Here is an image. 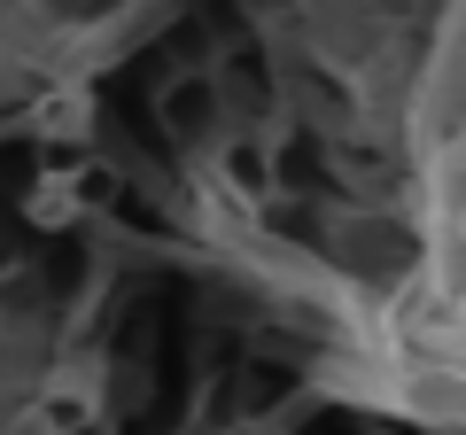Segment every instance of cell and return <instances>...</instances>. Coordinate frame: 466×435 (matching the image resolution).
<instances>
[{"label":"cell","instance_id":"1","mask_svg":"<svg viewBox=\"0 0 466 435\" xmlns=\"http://www.w3.org/2000/svg\"><path fill=\"white\" fill-rule=\"evenodd\" d=\"M210 78H218V94H226V117L233 125H249V133H265L272 117H280V101H288V86H280V63H272L257 39H241V47H226L210 63Z\"/></svg>","mask_w":466,"mask_h":435},{"label":"cell","instance_id":"2","mask_svg":"<svg viewBox=\"0 0 466 435\" xmlns=\"http://www.w3.org/2000/svg\"><path fill=\"white\" fill-rule=\"evenodd\" d=\"M156 125H164V140L171 148H187V156H210L218 140H226V94H218V78L210 70H187V78H171L164 94H156Z\"/></svg>","mask_w":466,"mask_h":435},{"label":"cell","instance_id":"3","mask_svg":"<svg viewBox=\"0 0 466 435\" xmlns=\"http://www.w3.org/2000/svg\"><path fill=\"white\" fill-rule=\"evenodd\" d=\"M218 187H226L241 210H265L280 195V164H272V133H249V125H226V140L210 148Z\"/></svg>","mask_w":466,"mask_h":435},{"label":"cell","instance_id":"4","mask_svg":"<svg viewBox=\"0 0 466 435\" xmlns=\"http://www.w3.org/2000/svg\"><path fill=\"white\" fill-rule=\"evenodd\" d=\"M70 202H78V210H109L116 202V179L101 164H86V156H70Z\"/></svg>","mask_w":466,"mask_h":435},{"label":"cell","instance_id":"5","mask_svg":"<svg viewBox=\"0 0 466 435\" xmlns=\"http://www.w3.org/2000/svg\"><path fill=\"white\" fill-rule=\"evenodd\" d=\"M94 420V397H78V389H55V397H39V428L63 435V428H86Z\"/></svg>","mask_w":466,"mask_h":435},{"label":"cell","instance_id":"6","mask_svg":"<svg viewBox=\"0 0 466 435\" xmlns=\"http://www.w3.org/2000/svg\"><path fill=\"white\" fill-rule=\"evenodd\" d=\"M257 16H288V8H296V0H249Z\"/></svg>","mask_w":466,"mask_h":435},{"label":"cell","instance_id":"7","mask_svg":"<svg viewBox=\"0 0 466 435\" xmlns=\"http://www.w3.org/2000/svg\"><path fill=\"white\" fill-rule=\"evenodd\" d=\"M63 435H101V420H86V428H63Z\"/></svg>","mask_w":466,"mask_h":435}]
</instances>
